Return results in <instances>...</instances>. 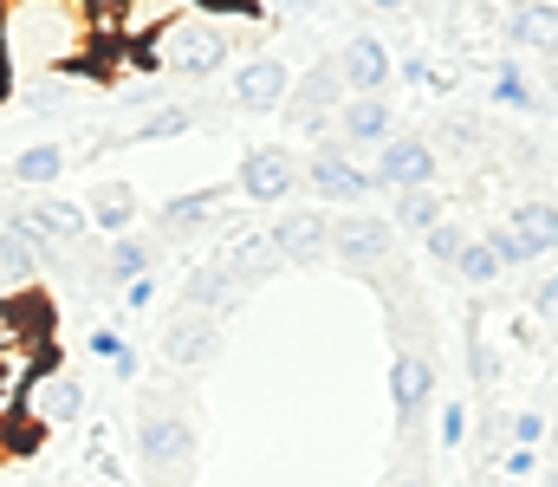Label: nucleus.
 <instances>
[{"instance_id":"f257e3e1","label":"nucleus","mask_w":558,"mask_h":487,"mask_svg":"<svg viewBox=\"0 0 558 487\" xmlns=\"http://www.w3.org/2000/svg\"><path fill=\"white\" fill-rule=\"evenodd\" d=\"M98 39V20L78 7H0V59L33 65V72H85V52Z\"/></svg>"},{"instance_id":"f03ea898","label":"nucleus","mask_w":558,"mask_h":487,"mask_svg":"<svg viewBox=\"0 0 558 487\" xmlns=\"http://www.w3.org/2000/svg\"><path fill=\"white\" fill-rule=\"evenodd\" d=\"M149 52H156V65L175 72V78H215V72L234 59V33H228L221 20H208V13H175V20L149 39Z\"/></svg>"},{"instance_id":"7ed1b4c3","label":"nucleus","mask_w":558,"mask_h":487,"mask_svg":"<svg viewBox=\"0 0 558 487\" xmlns=\"http://www.w3.org/2000/svg\"><path fill=\"white\" fill-rule=\"evenodd\" d=\"M78 410H85V377L78 370H39L33 383H26V397H20V423L33 429V436H46V429H65V423H78Z\"/></svg>"},{"instance_id":"20e7f679","label":"nucleus","mask_w":558,"mask_h":487,"mask_svg":"<svg viewBox=\"0 0 558 487\" xmlns=\"http://www.w3.org/2000/svg\"><path fill=\"white\" fill-rule=\"evenodd\" d=\"M137 462L149 468V475H162V482L189 475V462H195V423H189V416H175V410L143 416V423H137Z\"/></svg>"},{"instance_id":"39448f33","label":"nucleus","mask_w":558,"mask_h":487,"mask_svg":"<svg viewBox=\"0 0 558 487\" xmlns=\"http://www.w3.org/2000/svg\"><path fill=\"white\" fill-rule=\"evenodd\" d=\"M331 260L371 273V267H390L397 260V228L384 215H338L331 221Z\"/></svg>"},{"instance_id":"423d86ee","label":"nucleus","mask_w":558,"mask_h":487,"mask_svg":"<svg viewBox=\"0 0 558 487\" xmlns=\"http://www.w3.org/2000/svg\"><path fill=\"white\" fill-rule=\"evenodd\" d=\"M371 162H377V169H371V188H384V195L435 188V175H441V162H435V150H428L422 137H390Z\"/></svg>"},{"instance_id":"0eeeda50","label":"nucleus","mask_w":558,"mask_h":487,"mask_svg":"<svg viewBox=\"0 0 558 487\" xmlns=\"http://www.w3.org/2000/svg\"><path fill=\"white\" fill-rule=\"evenodd\" d=\"M234 188H241L247 202H260V208H279V202H292V188H299V162H292V150H279V144H260V150L241 157Z\"/></svg>"},{"instance_id":"6e6552de","label":"nucleus","mask_w":558,"mask_h":487,"mask_svg":"<svg viewBox=\"0 0 558 487\" xmlns=\"http://www.w3.org/2000/svg\"><path fill=\"white\" fill-rule=\"evenodd\" d=\"M331 65H338V85H344L351 98H384V85H390V72H397L390 46H384L377 33H357V39H344V52H338Z\"/></svg>"},{"instance_id":"1a4fd4ad","label":"nucleus","mask_w":558,"mask_h":487,"mask_svg":"<svg viewBox=\"0 0 558 487\" xmlns=\"http://www.w3.org/2000/svg\"><path fill=\"white\" fill-rule=\"evenodd\" d=\"M267 234H274V247H279V267H318L331 254V215H312V208L279 215Z\"/></svg>"},{"instance_id":"9d476101","label":"nucleus","mask_w":558,"mask_h":487,"mask_svg":"<svg viewBox=\"0 0 558 487\" xmlns=\"http://www.w3.org/2000/svg\"><path fill=\"white\" fill-rule=\"evenodd\" d=\"M390 403H397V429H416L435 403V357L428 351H397L390 364Z\"/></svg>"},{"instance_id":"9b49d317","label":"nucleus","mask_w":558,"mask_h":487,"mask_svg":"<svg viewBox=\"0 0 558 487\" xmlns=\"http://www.w3.org/2000/svg\"><path fill=\"white\" fill-rule=\"evenodd\" d=\"M228 195H234L228 182L195 188V195H169V202L156 208V241H162V247H175V241H189V234H208V228H215V208H221Z\"/></svg>"},{"instance_id":"f8f14e48","label":"nucleus","mask_w":558,"mask_h":487,"mask_svg":"<svg viewBox=\"0 0 558 487\" xmlns=\"http://www.w3.org/2000/svg\"><path fill=\"white\" fill-rule=\"evenodd\" d=\"M299 175H305L325 202H364V195H377V188H371V169H357L344 144H318Z\"/></svg>"},{"instance_id":"ddd939ff","label":"nucleus","mask_w":558,"mask_h":487,"mask_svg":"<svg viewBox=\"0 0 558 487\" xmlns=\"http://www.w3.org/2000/svg\"><path fill=\"white\" fill-rule=\"evenodd\" d=\"M46 247L39 241H26V234H13V228H0V306H20V300H33L39 293V273H46Z\"/></svg>"},{"instance_id":"4468645a","label":"nucleus","mask_w":558,"mask_h":487,"mask_svg":"<svg viewBox=\"0 0 558 487\" xmlns=\"http://www.w3.org/2000/svg\"><path fill=\"white\" fill-rule=\"evenodd\" d=\"M397 137V105L390 98H344L338 105V144L351 150V144H371V150H384Z\"/></svg>"},{"instance_id":"2eb2a0df","label":"nucleus","mask_w":558,"mask_h":487,"mask_svg":"<svg viewBox=\"0 0 558 487\" xmlns=\"http://www.w3.org/2000/svg\"><path fill=\"white\" fill-rule=\"evenodd\" d=\"M286 92H292L286 59H260V52L241 59V72H234V105H241V111H279Z\"/></svg>"},{"instance_id":"dca6fc26","label":"nucleus","mask_w":558,"mask_h":487,"mask_svg":"<svg viewBox=\"0 0 558 487\" xmlns=\"http://www.w3.org/2000/svg\"><path fill=\"white\" fill-rule=\"evenodd\" d=\"M156 267H162V241L156 234H124V241H111V254L98 267V287H137V280H156Z\"/></svg>"},{"instance_id":"f3484780","label":"nucleus","mask_w":558,"mask_h":487,"mask_svg":"<svg viewBox=\"0 0 558 487\" xmlns=\"http://www.w3.org/2000/svg\"><path fill=\"white\" fill-rule=\"evenodd\" d=\"M234 300H241V287L228 280V267H221V260H202V267H189V280H182V313L228 319V313H234Z\"/></svg>"},{"instance_id":"a211bd4d","label":"nucleus","mask_w":558,"mask_h":487,"mask_svg":"<svg viewBox=\"0 0 558 487\" xmlns=\"http://www.w3.org/2000/svg\"><path fill=\"white\" fill-rule=\"evenodd\" d=\"M215 344H221V319H202V313H175L169 331H162V357H169V364H182V370L208 364V357H215Z\"/></svg>"},{"instance_id":"6ab92c4d","label":"nucleus","mask_w":558,"mask_h":487,"mask_svg":"<svg viewBox=\"0 0 558 487\" xmlns=\"http://www.w3.org/2000/svg\"><path fill=\"white\" fill-rule=\"evenodd\" d=\"M221 267H228V280H234V287H260L267 273H279V247H274V234H267V228H241V234L228 241Z\"/></svg>"},{"instance_id":"aec40b11","label":"nucleus","mask_w":558,"mask_h":487,"mask_svg":"<svg viewBox=\"0 0 558 487\" xmlns=\"http://www.w3.org/2000/svg\"><path fill=\"white\" fill-rule=\"evenodd\" d=\"M507 228H513V241H520V254L526 260H539V254H553L558 247V208L553 202H520L513 215H500Z\"/></svg>"},{"instance_id":"412c9836","label":"nucleus","mask_w":558,"mask_h":487,"mask_svg":"<svg viewBox=\"0 0 558 487\" xmlns=\"http://www.w3.org/2000/svg\"><path fill=\"white\" fill-rule=\"evenodd\" d=\"M85 215H92V228H105V234L124 241V234L137 228V188H131V182H98Z\"/></svg>"},{"instance_id":"4be33fe9","label":"nucleus","mask_w":558,"mask_h":487,"mask_svg":"<svg viewBox=\"0 0 558 487\" xmlns=\"http://www.w3.org/2000/svg\"><path fill=\"white\" fill-rule=\"evenodd\" d=\"M507 39L539 52V59H558V7H513L507 13Z\"/></svg>"},{"instance_id":"5701e85b","label":"nucleus","mask_w":558,"mask_h":487,"mask_svg":"<svg viewBox=\"0 0 558 487\" xmlns=\"http://www.w3.org/2000/svg\"><path fill=\"white\" fill-rule=\"evenodd\" d=\"M441 215H448V195H441V188H410V195H397V221H390V228L428 241V234L441 228Z\"/></svg>"},{"instance_id":"b1692460","label":"nucleus","mask_w":558,"mask_h":487,"mask_svg":"<svg viewBox=\"0 0 558 487\" xmlns=\"http://www.w3.org/2000/svg\"><path fill=\"white\" fill-rule=\"evenodd\" d=\"M7 175H13L20 188H46V182L65 175V150H59V144H33V150H20V157L7 162Z\"/></svg>"},{"instance_id":"393cba45","label":"nucleus","mask_w":558,"mask_h":487,"mask_svg":"<svg viewBox=\"0 0 558 487\" xmlns=\"http://www.w3.org/2000/svg\"><path fill=\"white\" fill-rule=\"evenodd\" d=\"M189 124H195V111H189V105H162L156 118H143L137 131H131V144H169V137H182Z\"/></svg>"},{"instance_id":"a878e982","label":"nucleus","mask_w":558,"mask_h":487,"mask_svg":"<svg viewBox=\"0 0 558 487\" xmlns=\"http://www.w3.org/2000/svg\"><path fill=\"white\" fill-rule=\"evenodd\" d=\"M454 273H461L468 287H494V280H500V260H494V247H487V241H468V247H461V260H454Z\"/></svg>"},{"instance_id":"bb28decb","label":"nucleus","mask_w":558,"mask_h":487,"mask_svg":"<svg viewBox=\"0 0 558 487\" xmlns=\"http://www.w3.org/2000/svg\"><path fill=\"white\" fill-rule=\"evenodd\" d=\"M468 364H474V383H494V370H500V357H494V344H487L481 313H468Z\"/></svg>"},{"instance_id":"cd10ccee","label":"nucleus","mask_w":558,"mask_h":487,"mask_svg":"<svg viewBox=\"0 0 558 487\" xmlns=\"http://www.w3.org/2000/svg\"><path fill=\"white\" fill-rule=\"evenodd\" d=\"M494 98H500L507 111H533V85L520 78V65H513V59L500 65V78H494Z\"/></svg>"},{"instance_id":"c85d7f7f","label":"nucleus","mask_w":558,"mask_h":487,"mask_svg":"<svg viewBox=\"0 0 558 487\" xmlns=\"http://www.w3.org/2000/svg\"><path fill=\"white\" fill-rule=\"evenodd\" d=\"M461 247H468V234H461L454 221H441V228L428 234V254H435V267H454V260H461Z\"/></svg>"},{"instance_id":"c756f323","label":"nucleus","mask_w":558,"mask_h":487,"mask_svg":"<svg viewBox=\"0 0 558 487\" xmlns=\"http://www.w3.org/2000/svg\"><path fill=\"white\" fill-rule=\"evenodd\" d=\"M85 351H92V357H111V364H118V357H124L131 344H124V331H118V325H98V331L85 338Z\"/></svg>"},{"instance_id":"7c9ffc66","label":"nucleus","mask_w":558,"mask_h":487,"mask_svg":"<svg viewBox=\"0 0 558 487\" xmlns=\"http://www.w3.org/2000/svg\"><path fill=\"white\" fill-rule=\"evenodd\" d=\"M539 442H546V416H539V410L513 416V449H539Z\"/></svg>"},{"instance_id":"2f4dec72","label":"nucleus","mask_w":558,"mask_h":487,"mask_svg":"<svg viewBox=\"0 0 558 487\" xmlns=\"http://www.w3.org/2000/svg\"><path fill=\"white\" fill-rule=\"evenodd\" d=\"M461 436H468V416H461V403H448L441 410V449H461Z\"/></svg>"},{"instance_id":"473e14b6","label":"nucleus","mask_w":558,"mask_h":487,"mask_svg":"<svg viewBox=\"0 0 558 487\" xmlns=\"http://www.w3.org/2000/svg\"><path fill=\"white\" fill-rule=\"evenodd\" d=\"M539 468V449H507V482H526Z\"/></svg>"},{"instance_id":"72a5a7b5","label":"nucleus","mask_w":558,"mask_h":487,"mask_svg":"<svg viewBox=\"0 0 558 487\" xmlns=\"http://www.w3.org/2000/svg\"><path fill=\"white\" fill-rule=\"evenodd\" d=\"M13 344H26V338H20V313H13V306H0V357H7Z\"/></svg>"},{"instance_id":"f704fd0d","label":"nucleus","mask_w":558,"mask_h":487,"mask_svg":"<svg viewBox=\"0 0 558 487\" xmlns=\"http://www.w3.org/2000/svg\"><path fill=\"white\" fill-rule=\"evenodd\" d=\"M149 300H156V280H137V287H124V306H131V313H143Z\"/></svg>"},{"instance_id":"c9c22d12","label":"nucleus","mask_w":558,"mask_h":487,"mask_svg":"<svg viewBox=\"0 0 558 487\" xmlns=\"http://www.w3.org/2000/svg\"><path fill=\"white\" fill-rule=\"evenodd\" d=\"M539 313H546V319L558 325V273L546 280V287H539Z\"/></svg>"},{"instance_id":"e433bc0d","label":"nucleus","mask_w":558,"mask_h":487,"mask_svg":"<svg viewBox=\"0 0 558 487\" xmlns=\"http://www.w3.org/2000/svg\"><path fill=\"white\" fill-rule=\"evenodd\" d=\"M384 487H428V475H422L416 462H410V468H397V475H390Z\"/></svg>"},{"instance_id":"4c0bfd02","label":"nucleus","mask_w":558,"mask_h":487,"mask_svg":"<svg viewBox=\"0 0 558 487\" xmlns=\"http://www.w3.org/2000/svg\"><path fill=\"white\" fill-rule=\"evenodd\" d=\"M0 92H7V59H0Z\"/></svg>"},{"instance_id":"58836bf2","label":"nucleus","mask_w":558,"mask_h":487,"mask_svg":"<svg viewBox=\"0 0 558 487\" xmlns=\"http://www.w3.org/2000/svg\"><path fill=\"white\" fill-rule=\"evenodd\" d=\"M539 487H558V475H546V482H539Z\"/></svg>"},{"instance_id":"ea45409f","label":"nucleus","mask_w":558,"mask_h":487,"mask_svg":"<svg viewBox=\"0 0 558 487\" xmlns=\"http://www.w3.org/2000/svg\"><path fill=\"white\" fill-rule=\"evenodd\" d=\"M553 455H558V423H553Z\"/></svg>"}]
</instances>
